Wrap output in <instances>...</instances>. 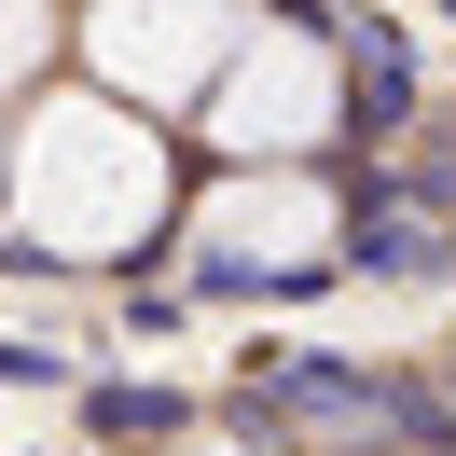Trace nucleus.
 <instances>
[{"label": "nucleus", "instance_id": "1", "mask_svg": "<svg viewBox=\"0 0 456 456\" xmlns=\"http://www.w3.org/2000/svg\"><path fill=\"white\" fill-rule=\"evenodd\" d=\"M167 194H180V167H167V139H152V111L69 84V97H42V111L14 125L0 222L28 235L42 263H125V249L167 235Z\"/></svg>", "mask_w": 456, "mask_h": 456}, {"label": "nucleus", "instance_id": "2", "mask_svg": "<svg viewBox=\"0 0 456 456\" xmlns=\"http://www.w3.org/2000/svg\"><path fill=\"white\" fill-rule=\"evenodd\" d=\"M84 84L125 97V111H208L222 69L249 56V0H84Z\"/></svg>", "mask_w": 456, "mask_h": 456}, {"label": "nucleus", "instance_id": "3", "mask_svg": "<svg viewBox=\"0 0 456 456\" xmlns=\"http://www.w3.org/2000/svg\"><path fill=\"white\" fill-rule=\"evenodd\" d=\"M194 125L222 167H305L318 139H346V56L318 28H249V56L222 69V97Z\"/></svg>", "mask_w": 456, "mask_h": 456}, {"label": "nucleus", "instance_id": "4", "mask_svg": "<svg viewBox=\"0 0 456 456\" xmlns=\"http://www.w3.org/2000/svg\"><path fill=\"white\" fill-rule=\"evenodd\" d=\"M332 235H346V208H332L318 167H235L222 194L194 208V277H222V290H290V277L332 263Z\"/></svg>", "mask_w": 456, "mask_h": 456}, {"label": "nucleus", "instance_id": "5", "mask_svg": "<svg viewBox=\"0 0 456 456\" xmlns=\"http://www.w3.org/2000/svg\"><path fill=\"white\" fill-rule=\"evenodd\" d=\"M56 0H0V97H14V84H42V56H56Z\"/></svg>", "mask_w": 456, "mask_h": 456}, {"label": "nucleus", "instance_id": "6", "mask_svg": "<svg viewBox=\"0 0 456 456\" xmlns=\"http://www.w3.org/2000/svg\"><path fill=\"white\" fill-rule=\"evenodd\" d=\"M0 180H14V125H0Z\"/></svg>", "mask_w": 456, "mask_h": 456}]
</instances>
